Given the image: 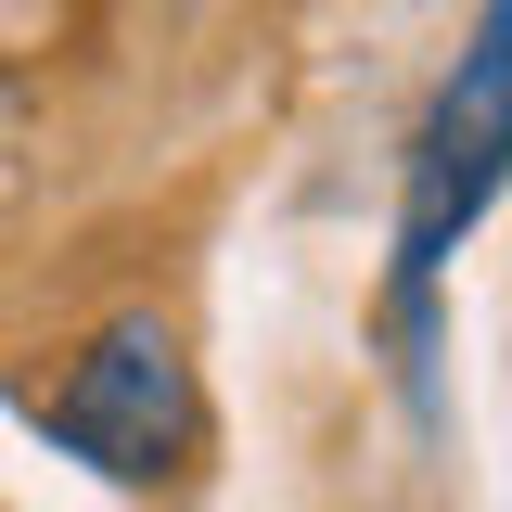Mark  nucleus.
<instances>
[{"mask_svg": "<svg viewBox=\"0 0 512 512\" xmlns=\"http://www.w3.org/2000/svg\"><path fill=\"white\" fill-rule=\"evenodd\" d=\"M500 167H512V0H487V26H474V52H461L436 128H423V154H410V218H397V269H410V282L487 218Z\"/></svg>", "mask_w": 512, "mask_h": 512, "instance_id": "1", "label": "nucleus"}, {"mask_svg": "<svg viewBox=\"0 0 512 512\" xmlns=\"http://www.w3.org/2000/svg\"><path fill=\"white\" fill-rule=\"evenodd\" d=\"M52 436L90 461V474H167V448L192 436V384L167 320H116L77 372L52 384Z\"/></svg>", "mask_w": 512, "mask_h": 512, "instance_id": "2", "label": "nucleus"}]
</instances>
